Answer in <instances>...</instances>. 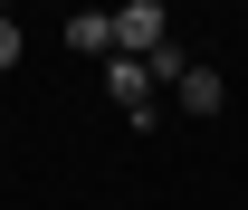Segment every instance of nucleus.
I'll list each match as a JSON object with an SVG mask.
<instances>
[{
	"mask_svg": "<svg viewBox=\"0 0 248 210\" xmlns=\"http://www.w3.org/2000/svg\"><path fill=\"white\" fill-rule=\"evenodd\" d=\"M10 67H19V19L0 10V77H10Z\"/></svg>",
	"mask_w": 248,
	"mask_h": 210,
	"instance_id": "nucleus-5",
	"label": "nucleus"
},
{
	"mask_svg": "<svg viewBox=\"0 0 248 210\" xmlns=\"http://www.w3.org/2000/svg\"><path fill=\"white\" fill-rule=\"evenodd\" d=\"M105 96H115V105H124V124H153L162 115V105H153V67H143V58H105Z\"/></svg>",
	"mask_w": 248,
	"mask_h": 210,
	"instance_id": "nucleus-2",
	"label": "nucleus"
},
{
	"mask_svg": "<svg viewBox=\"0 0 248 210\" xmlns=\"http://www.w3.org/2000/svg\"><path fill=\"white\" fill-rule=\"evenodd\" d=\"M172 96H182L191 115H219V105H229V86H219V67H201V58H191V77H182Z\"/></svg>",
	"mask_w": 248,
	"mask_h": 210,
	"instance_id": "nucleus-4",
	"label": "nucleus"
},
{
	"mask_svg": "<svg viewBox=\"0 0 248 210\" xmlns=\"http://www.w3.org/2000/svg\"><path fill=\"white\" fill-rule=\"evenodd\" d=\"M162 38H172V10L162 0H124L115 10V58H153Z\"/></svg>",
	"mask_w": 248,
	"mask_h": 210,
	"instance_id": "nucleus-1",
	"label": "nucleus"
},
{
	"mask_svg": "<svg viewBox=\"0 0 248 210\" xmlns=\"http://www.w3.org/2000/svg\"><path fill=\"white\" fill-rule=\"evenodd\" d=\"M67 48H86V58H115V10H77V19H67Z\"/></svg>",
	"mask_w": 248,
	"mask_h": 210,
	"instance_id": "nucleus-3",
	"label": "nucleus"
}]
</instances>
